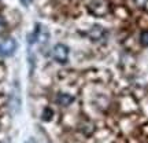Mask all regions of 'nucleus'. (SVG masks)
I'll return each instance as SVG.
<instances>
[{
    "instance_id": "obj_7",
    "label": "nucleus",
    "mask_w": 148,
    "mask_h": 143,
    "mask_svg": "<svg viewBox=\"0 0 148 143\" xmlns=\"http://www.w3.org/2000/svg\"><path fill=\"white\" fill-rule=\"evenodd\" d=\"M21 1H22V4L23 6H29L30 3H32V0H21Z\"/></svg>"
},
{
    "instance_id": "obj_6",
    "label": "nucleus",
    "mask_w": 148,
    "mask_h": 143,
    "mask_svg": "<svg viewBox=\"0 0 148 143\" xmlns=\"http://www.w3.org/2000/svg\"><path fill=\"white\" fill-rule=\"evenodd\" d=\"M147 1H148V0H134V3H137L138 6H144Z\"/></svg>"
},
{
    "instance_id": "obj_1",
    "label": "nucleus",
    "mask_w": 148,
    "mask_h": 143,
    "mask_svg": "<svg viewBox=\"0 0 148 143\" xmlns=\"http://www.w3.org/2000/svg\"><path fill=\"white\" fill-rule=\"evenodd\" d=\"M15 50L16 43L12 37H0V57H10Z\"/></svg>"
},
{
    "instance_id": "obj_2",
    "label": "nucleus",
    "mask_w": 148,
    "mask_h": 143,
    "mask_svg": "<svg viewBox=\"0 0 148 143\" xmlns=\"http://www.w3.org/2000/svg\"><path fill=\"white\" fill-rule=\"evenodd\" d=\"M52 57L59 64H66L67 59H69V48H67V46L60 44V43L56 44L52 50Z\"/></svg>"
},
{
    "instance_id": "obj_5",
    "label": "nucleus",
    "mask_w": 148,
    "mask_h": 143,
    "mask_svg": "<svg viewBox=\"0 0 148 143\" xmlns=\"http://www.w3.org/2000/svg\"><path fill=\"white\" fill-rule=\"evenodd\" d=\"M4 30H5V21L1 18V17H0V35L4 32Z\"/></svg>"
},
{
    "instance_id": "obj_4",
    "label": "nucleus",
    "mask_w": 148,
    "mask_h": 143,
    "mask_svg": "<svg viewBox=\"0 0 148 143\" xmlns=\"http://www.w3.org/2000/svg\"><path fill=\"white\" fill-rule=\"evenodd\" d=\"M140 41H141L143 46H147L148 47V30H145V32L141 33V36H140Z\"/></svg>"
},
{
    "instance_id": "obj_3",
    "label": "nucleus",
    "mask_w": 148,
    "mask_h": 143,
    "mask_svg": "<svg viewBox=\"0 0 148 143\" xmlns=\"http://www.w3.org/2000/svg\"><path fill=\"white\" fill-rule=\"evenodd\" d=\"M74 101V98L69 94H59L58 98H56V102H58L60 106H69L70 103Z\"/></svg>"
}]
</instances>
